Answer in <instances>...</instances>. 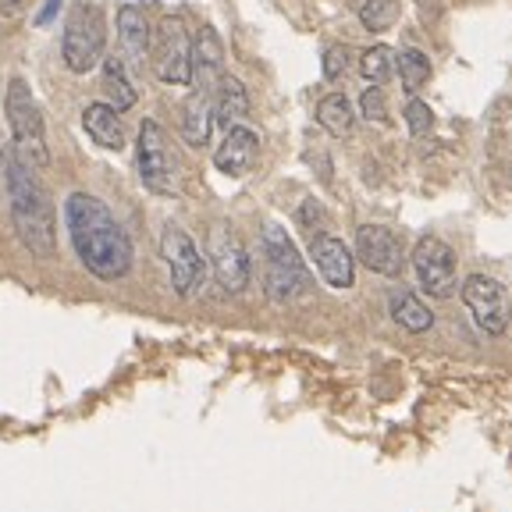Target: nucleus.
I'll list each match as a JSON object with an SVG mask.
<instances>
[{
  "instance_id": "obj_1",
  "label": "nucleus",
  "mask_w": 512,
  "mask_h": 512,
  "mask_svg": "<svg viewBox=\"0 0 512 512\" xmlns=\"http://www.w3.org/2000/svg\"><path fill=\"white\" fill-rule=\"evenodd\" d=\"M64 228H68L75 256L93 278L121 281L132 271L136 249L104 200H96L89 192H72L64 200Z\"/></svg>"
},
{
  "instance_id": "obj_2",
  "label": "nucleus",
  "mask_w": 512,
  "mask_h": 512,
  "mask_svg": "<svg viewBox=\"0 0 512 512\" xmlns=\"http://www.w3.org/2000/svg\"><path fill=\"white\" fill-rule=\"evenodd\" d=\"M8 207L18 239L36 260H50L57 253V210L47 185L36 178V168L8 157Z\"/></svg>"
},
{
  "instance_id": "obj_3",
  "label": "nucleus",
  "mask_w": 512,
  "mask_h": 512,
  "mask_svg": "<svg viewBox=\"0 0 512 512\" xmlns=\"http://www.w3.org/2000/svg\"><path fill=\"white\" fill-rule=\"evenodd\" d=\"M4 114H8V128H11V153H15L22 164H29V168H43V164L50 160L47 128H43L40 107H36V100H32L29 82L25 79L8 82Z\"/></svg>"
},
{
  "instance_id": "obj_4",
  "label": "nucleus",
  "mask_w": 512,
  "mask_h": 512,
  "mask_svg": "<svg viewBox=\"0 0 512 512\" xmlns=\"http://www.w3.org/2000/svg\"><path fill=\"white\" fill-rule=\"evenodd\" d=\"M104 47H107L104 11L96 8V4L79 0V4L68 11V22H64V40H61L64 68L75 75L93 72L96 64L104 61Z\"/></svg>"
},
{
  "instance_id": "obj_5",
  "label": "nucleus",
  "mask_w": 512,
  "mask_h": 512,
  "mask_svg": "<svg viewBox=\"0 0 512 512\" xmlns=\"http://www.w3.org/2000/svg\"><path fill=\"white\" fill-rule=\"evenodd\" d=\"M264 260V285L274 303H292L310 288V271H306L303 256L278 224L264 228Z\"/></svg>"
},
{
  "instance_id": "obj_6",
  "label": "nucleus",
  "mask_w": 512,
  "mask_h": 512,
  "mask_svg": "<svg viewBox=\"0 0 512 512\" xmlns=\"http://www.w3.org/2000/svg\"><path fill=\"white\" fill-rule=\"evenodd\" d=\"M136 157H139V178H143L146 189L157 192V196H178V189H182V168H178V157L171 150L168 132L157 121L146 118L139 125Z\"/></svg>"
},
{
  "instance_id": "obj_7",
  "label": "nucleus",
  "mask_w": 512,
  "mask_h": 512,
  "mask_svg": "<svg viewBox=\"0 0 512 512\" xmlns=\"http://www.w3.org/2000/svg\"><path fill=\"white\" fill-rule=\"evenodd\" d=\"M160 256L168 264L171 288L178 296H192L196 288L203 285V274H207V260L200 256L192 235L185 228H178L175 221L164 224V235H160Z\"/></svg>"
},
{
  "instance_id": "obj_8",
  "label": "nucleus",
  "mask_w": 512,
  "mask_h": 512,
  "mask_svg": "<svg viewBox=\"0 0 512 512\" xmlns=\"http://www.w3.org/2000/svg\"><path fill=\"white\" fill-rule=\"evenodd\" d=\"M157 79L168 86H192V40L185 36V22L175 15L160 18L157 29Z\"/></svg>"
},
{
  "instance_id": "obj_9",
  "label": "nucleus",
  "mask_w": 512,
  "mask_h": 512,
  "mask_svg": "<svg viewBox=\"0 0 512 512\" xmlns=\"http://www.w3.org/2000/svg\"><path fill=\"white\" fill-rule=\"evenodd\" d=\"M413 271L420 278V288L434 299H448L456 296V253L452 246L434 235L416 242L413 249Z\"/></svg>"
},
{
  "instance_id": "obj_10",
  "label": "nucleus",
  "mask_w": 512,
  "mask_h": 512,
  "mask_svg": "<svg viewBox=\"0 0 512 512\" xmlns=\"http://www.w3.org/2000/svg\"><path fill=\"white\" fill-rule=\"evenodd\" d=\"M459 292H463L466 310L473 313L480 331H488V335H505L512 306H509V296H505V288L498 285L495 278H488V274H473V278L463 281Z\"/></svg>"
},
{
  "instance_id": "obj_11",
  "label": "nucleus",
  "mask_w": 512,
  "mask_h": 512,
  "mask_svg": "<svg viewBox=\"0 0 512 512\" xmlns=\"http://www.w3.org/2000/svg\"><path fill=\"white\" fill-rule=\"evenodd\" d=\"M356 256H360V264H367L384 278H399L406 267V249H402L399 235H392L381 224H363L356 232Z\"/></svg>"
},
{
  "instance_id": "obj_12",
  "label": "nucleus",
  "mask_w": 512,
  "mask_h": 512,
  "mask_svg": "<svg viewBox=\"0 0 512 512\" xmlns=\"http://www.w3.org/2000/svg\"><path fill=\"white\" fill-rule=\"evenodd\" d=\"M210 264H214V278L224 292H242L249 285V256L228 224H217L210 235Z\"/></svg>"
},
{
  "instance_id": "obj_13",
  "label": "nucleus",
  "mask_w": 512,
  "mask_h": 512,
  "mask_svg": "<svg viewBox=\"0 0 512 512\" xmlns=\"http://www.w3.org/2000/svg\"><path fill=\"white\" fill-rule=\"evenodd\" d=\"M256 160H260V136L246 125L228 128L224 143L214 150V168L228 178H246L256 168Z\"/></svg>"
},
{
  "instance_id": "obj_14",
  "label": "nucleus",
  "mask_w": 512,
  "mask_h": 512,
  "mask_svg": "<svg viewBox=\"0 0 512 512\" xmlns=\"http://www.w3.org/2000/svg\"><path fill=\"white\" fill-rule=\"evenodd\" d=\"M310 253H313V264H317L320 278L328 281L331 288H352L356 281V260H352L349 246L335 235H313L310 242Z\"/></svg>"
},
{
  "instance_id": "obj_15",
  "label": "nucleus",
  "mask_w": 512,
  "mask_h": 512,
  "mask_svg": "<svg viewBox=\"0 0 512 512\" xmlns=\"http://www.w3.org/2000/svg\"><path fill=\"white\" fill-rule=\"evenodd\" d=\"M221 75H224V47L217 40V32L210 25H203L196 32V40H192V86H196V93L214 96Z\"/></svg>"
},
{
  "instance_id": "obj_16",
  "label": "nucleus",
  "mask_w": 512,
  "mask_h": 512,
  "mask_svg": "<svg viewBox=\"0 0 512 512\" xmlns=\"http://www.w3.org/2000/svg\"><path fill=\"white\" fill-rule=\"evenodd\" d=\"M82 128L89 132L96 146L104 150H125V125H121V111H114L111 104H89L82 111Z\"/></svg>"
},
{
  "instance_id": "obj_17",
  "label": "nucleus",
  "mask_w": 512,
  "mask_h": 512,
  "mask_svg": "<svg viewBox=\"0 0 512 512\" xmlns=\"http://www.w3.org/2000/svg\"><path fill=\"white\" fill-rule=\"evenodd\" d=\"M210 132H214V96L189 93L182 104V139L189 146H207Z\"/></svg>"
},
{
  "instance_id": "obj_18",
  "label": "nucleus",
  "mask_w": 512,
  "mask_h": 512,
  "mask_svg": "<svg viewBox=\"0 0 512 512\" xmlns=\"http://www.w3.org/2000/svg\"><path fill=\"white\" fill-rule=\"evenodd\" d=\"M246 114H249L246 86L239 79H232V75H221V82L214 89V121L224 128H235L246 121Z\"/></svg>"
},
{
  "instance_id": "obj_19",
  "label": "nucleus",
  "mask_w": 512,
  "mask_h": 512,
  "mask_svg": "<svg viewBox=\"0 0 512 512\" xmlns=\"http://www.w3.org/2000/svg\"><path fill=\"white\" fill-rule=\"evenodd\" d=\"M388 310H392L395 324H399V328H406V331H413V335H420V331H431V324H434V313L427 310V306L420 303L413 292H406V288L392 292V299H388Z\"/></svg>"
},
{
  "instance_id": "obj_20",
  "label": "nucleus",
  "mask_w": 512,
  "mask_h": 512,
  "mask_svg": "<svg viewBox=\"0 0 512 512\" xmlns=\"http://www.w3.org/2000/svg\"><path fill=\"white\" fill-rule=\"evenodd\" d=\"M118 36L121 43H125V50L136 61H146V54H150V22H146V15L139 8H118Z\"/></svg>"
},
{
  "instance_id": "obj_21",
  "label": "nucleus",
  "mask_w": 512,
  "mask_h": 512,
  "mask_svg": "<svg viewBox=\"0 0 512 512\" xmlns=\"http://www.w3.org/2000/svg\"><path fill=\"white\" fill-rule=\"evenodd\" d=\"M100 82H104V93L111 100L114 111H128V107H136V86L128 82V72L121 57H107L100 64Z\"/></svg>"
},
{
  "instance_id": "obj_22",
  "label": "nucleus",
  "mask_w": 512,
  "mask_h": 512,
  "mask_svg": "<svg viewBox=\"0 0 512 512\" xmlns=\"http://www.w3.org/2000/svg\"><path fill=\"white\" fill-rule=\"evenodd\" d=\"M317 121L324 132H331L335 139L352 136V128H356V114H352V104L345 100L342 93H331L320 100L317 107Z\"/></svg>"
},
{
  "instance_id": "obj_23",
  "label": "nucleus",
  "mask_w": 512,
  "mask_h": 512,
  "mask_svg": "<svg viewBox=\"0 0 512 512\" xmlns=\"http://www.w3.org/2000/svg\"><path fill=\"white\" fill-rule=\"evenodd\" d=\"M395 72L402 79V89L416 93V89H424L427 79H431V61L420 50H402V54H395Z\"/></svg>"
},
{
  "instance_id": "obj_24",
  "label": "nucleus",
  "mask_w": 512,
  "mask_h": 512,
  "mask_svg": "<svg viewBox=\"0 0 512 512\" xmlns=\"http://www.w3.org/2000/svg\"><path fill=\"white\" fill-rule=\"evenodd\" d=\"M360 72L370 86H384L395 75V50L392 47H370L360 57Z\"/></svg>"
},
{
  "instance_id": "obj_25",
  "label": "nucleus",
  "mask_w": 512,
  "mask_h": 512,
  "mask_svg": "<svg viewBox=\"0 0 512 512\" xmlns=\"http://www.w3.org/2000/svg\"><path fill=\"white\" fill-rule=\"evenodd\" d=\"M399 11H402L399 0H367L360 8V22L370 32H388L399 22Z\"/></svg>"
},
{
  "instance_id": "obj_26",
  "label": "nucleus",
  "mask_w": 512,
  "mask_h": 512,
  "mask_svg": "<svg viewBox=\"0 0 512 512\" xmlns=\"http://www.w3.org/2000/svg\"><path fill=\"white\" fill-rule=\"evenodd\" d=\"M406 125L413 136H427L434 128V111L424 104V100H409L406 104Z\"/></svg>"
},
{
  "instance_id": "obj_27",
  "label": "nucleus",
  "mask_w": 512,
  "mask_h": 512,
  "mask_svg": "<svg viewBox=\"0 0 512 512\" xmlns=\"http://www.w3.org/2000/svg\"><path fill=\"white\" fill-rule=\"evenodd\" d=\"M363 114H367V121H377V125H384L388 121V104H384V93L381 86H370L367 93H363Z\"/></svg>"
},
{
  "instance_id": "obj_28",
  "label": "nucleus",
  "mask_w": 512,
  "mask_h": 512,
  "mask_svg": "<svg viewBox=\"0 0 512 512\" xmlns=\"http://www.w3.org/2000/svg\"><path fill=\"white\" fill-rule=\"evenodd\" d=\"M349 68V47H328L324 50V79H342Z\"/></svg>"
},
{
  "instance_id": "obj_29",
  "label": "nucleus",
  "mask_w": 512,
  "mask_h": 512,
  "mask_svg": "<svg viewBox=\"0 0 512 512\" xmlns=\"http://www.w3.org/2000/svg\"><path fill=\"white\" fill-rule=\"evenodd\" d=\"M61 4L64 0H43V11L36 15V25H50L57 15H61Z\"/></svg>"
},
{
  "instance_id": "obj_30",
  "label": "nucleus",
  "mask_w": 512,
  "mask_h": 512,
  "mask_svg": "<svg viewBox=\"0 0 512 512\" xmlns=\"http://www.w3.org/2000/svg\"><path fill=\"white\" fill-rule=\"evenodd\" d=\"M25 4H29V0H0V15H8V18L22 15Z\"/></svg>"
}]
</instances>
